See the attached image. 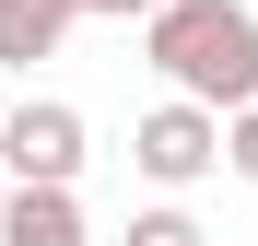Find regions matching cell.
Wrapping results in <instances>:
<instances>
[{
    "label": "cell",
    "instance_id": "9",
    "mask_svg": "<svg viewBox=\"0 0 258 246\" xmlns=\"http://www.w3.org/2000/svg\"><path fill=\"white\" fill-rule=\"evenodd\" d=\"M0 211H12V176H0Z\"/></svg>",
    "mask_w": 258,
    "mask_h": 246
},
{
    "label": "cell",
    "instance_id": "8",
    "mask_svg": "<svg viewBox=\"0 0 258 246\" xmlns=\"http://www.w3.org/2000/svg\"><path fill=\"white\" fill-rule=\"evenodd\" d=\"M71 12H117V24H129V12H141V24H153V12H164V0H71Z\"/></svg>",
    "mask_w": 258,
    "mask_h": 246
},
{
    "label": "cell",
    "instance_id": "7",
    "mask_svg": "<svg viewBox=\"0 0 258 246\" xmlns=\"http://www.w3.org/2000/svg\"><path fill=\"white\" fill-rule=\"evenodd\" d=\"M223 164H235V176L258 188V106H246V117H223Z\"/></svg>",
    "mask_w": 258,
    "mask_h": 246
},
{
    "label": "cell",
    "instance_id": "2",
    "mask_svg": "<svg viewBox=\"0 0 258 246\" xmlns=\"http://www.w3.org/2000/svg\"><path fill=\"white\" fill-rule=\"evenodd\" d=\"M129 164H141L153 188H200L211 164H223V117L188 106V94H176V106H153L141 129H129Z\"/></svg>",
    "mask_w": 258,
    "mask_h": 246
},
{
    "label": "cell",
    "instance_id": "5",
    "mask_svg": "<svg viewBox=\"0 0 258 246\" xmlns=\"http://www.w3.org/2000/svg\"><path fill=\"white\" fill-rule=\"evenodd\" d=\"M71 24H82L71 0H0V70H35V59L71 35Z\"/></svg>",
    "mask_w": 258,
    "mask_h": 246
},
{
    "label": "cell",
    "instance_id": "1",
    "mask_svg": "<svg viewBox=\"0 0 258 246\" xmlns=\"http://www.w3.org/2000/svg\"><path fill=\"white\" fill-rule=\"evenodd\" d=\"M141 59L176 82L188 106H211V117H246L258 106V12L246 0H164V12L141 24Z\"/></svg>",
    "mask_w": 258,
    "mask_h": 246
},
{
    "label": "cell",
    "instance_id": "10",
    "mask_svg": "<svg viewBox=\"0 0 258 246\" xmlns=\"http://www.w3.org/2000/svg\"><path fill=\"white\" fill-rule=\"evenodd\" d=\"M0 117H12V106H0Z\"/></svg>",
    "mask_w": 258,
    "mask_h": 246
},
{
    "label": "cell",
    "instance_id": "3",
    "mask_svg": "<svg viewBox=\"0 0 258 246\" xmlns=\"http://www.w3.org/2000/svg\"><path fill=\"white\" fill-rule=\"evenodd\" d=\"M0 176L12 188H71L82 176V117L71 106H12L0 117Z\"/></svg>",
    "mask_w": 258,
    "mask_h": 246
},
{
    "label": "cell",
    "instance_id": "6",
    "mask_svg": "<svg viewBox=\"0 0 258 246\" xmlns=\"http://www.w3.org/2000/svg\"><path fill=\"white\" fill-rule=\"evenodd\" d=\"M129 246H211L188 211H141V223H129Z\"/></svg>",
    "mask_w": 258,
    "mask_h": 246
},
{
    "label": "cell",
    "instance_id": "4",
    "mask_svg": "<svg viewBox=\"0 0 258 246\" xmlns=\"http://www.w3.org/2000/svg\"><path fill=\"white\" fill-rule=\"evenodd\" d=\"M0 246H94V234H82V199H71V188H12Z\"/></svg>",
    "mask_w": 258,
    "mask_h": 246
}]
</instances>
